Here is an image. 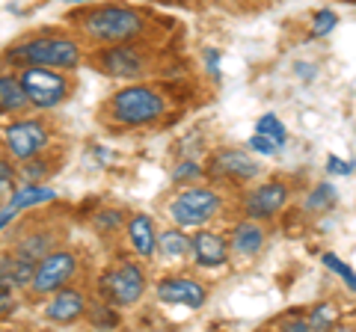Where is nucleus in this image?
I'll use <instances>...</instances> for the list:
<instances>
[{
  "label": "nucleus",
  "mask_w": 356,
  "mask_h": 332,
  "mask_svg": "<svg viewBox=\"0 0 356 332\" xmlns=\"http://www.w3.org/2000/svg\"><path fill=\"white\" fill-rule=\"evenodd\" d=\"M81 27L98 42H128L140 36L143 18L128 6H98L81 18Z\"/></svg>",
  "instance_id": "nucleus-1"
},
{
  "label": "nucleus",
  "mask_w": 356,
  "mask_h": 332,
  "mask_svg": "<svg viewBox=\"0 0 356 332\" xmlns=\"http://www.w3.org/2000/svg\"><path fill=\"white\" fill-rule=\"evenodd\" d=\"M163 95L149 90V86H128V90L116 92L113 101H110V113L122 125H149V122L163 116Z\"/></svg>",
  "instance_id": "nucleus-2"
},
{
  "label": "nucleus",
  "mask_w": 356,
  "mask_h": 332,
  "mask_svg": "<svg viewBox=\"0 0 356 332\" xmlns=\"http://www.w3.org/2000/svg\"><path fill=\"white\" fill-rule=\"evenodd\" d=\"M9 60L24 65H51V69H74L81 63V51L72 39H33L9 51Z\"/></svg>",
  "instance_id": "nucleus-3"
},
{
  "label": "nucleus",
  "mask_w": 356,
  "mask_h": 332,
  "mask_svg": "<svg viewBox=\"0 0 356 332\" xmlns=\"http://www.w3.org/2000/svg\"><path fill=\"white\" fill-rule=\"evenodd\" d=\"M220 196L208 187H193V190L178 193L170 202V217L184 229H202L211 217L220 211Z\"/></svg>",
  "instance_id": "nucleus-4"
},
{
  "label": "nucleus",
  "mask_w": 356,
  "mask_h": 332,
  "mask_svg": "<svg viewBox=\"0 0 356 332\" xmlns=\"http://www.w3.org/2000/svg\"><path fill=\"white\" fill-rule=\"evenodd\" d=\"M21 90L27 95V104L48 110V107H57L69 95V81H65V74L54 69L27 65V72L21 74Z\"/></svg>",
  "instance_id": "nucleus-5"
},
{
  "label": "nucleus",
  "mask_w": 356,
  "mask_h": 332,
  "mask_svg": "<svg viewBox=\"0 0 356 332\" xmlns=\"http://www.w3.org/2000/svg\"><path fill=\"white\" fill-rule=\"evenodd\" d=\"M98 291L110 306H134L146 291V276L137 264H119L102 276Z\"/></svg>",
  "instance_id": "nucleus-6"
},
{
  "label": "nucleus",
  "mask_w": 356,
  "mask_h": 332,
  "mask_svg": "<svg viewBox=\"0 0 356 332\" xmlns=\"http://www.w3.org/2000/svg\"><path fill=\"white\" fill-rule=\"evenodd\" d=\"M74 267L77 261L72 252H48V256H42V264L36 270H33V279H30V288L36 294H54L57 288H63L65 282L74 276Z\"/></svg>",
  "instance_id": "nucleus-7"
},
{
  "label": "nucleus",
  "mask_w": 356,
  "mask_h": 332,
  "mask_svg": "<svg viewBox=\"0 0 356 332\" xmlns=\"http://www.w3.org/2000/svg\"><path fill=\"white\" fill-rule=\"evenodd\" d=\"M48 128L42 122H13L6 131H3V142L13 158L18 160H27V158H36V154L48 146Z\"/></svg>",
  "instance_id": "nucleus-8"
},
{
  "label": "nucleus",
  "mask_w": 356,
  "mask_h": 332,
  "mask_svg": "<svg viewBox=\"0 0 356 332\" xmlns=\"http://www.w3.org/2000/svg\"><path fill=\"white\" fill-rule=\"evenodd\" d=\"M158 300L166 306H187V308H202L208 300V291L199 282L187 276H172L158 285Z\"/></svg>",
  "instance_id": "nucleus-9"
},
{
  "label": "nucleus",
  "mask_w": 356,
  "mask_h": 332,
  "mask_svg": "<svg viewBox=\"0 0 356 332\" xmlns=\"http://www.w3.org/2000/svg\"><path fill=\"white\" fill-rule=\"evenodd\" d=\"M288 187L282 181H267L247 196V217L250 219H270L285 208Z\"/></svg>",
  "instance_id": "nucleus-10"
},
{
  "label": "nucleus",
  "mask_w": 356,
  "mask_h": 332,
  "mask_svg": "<svg viewBox=\"0 0 356 332\" xmlns=\"http://www.w3.org/2000/svg\"><path fill=\"white\" fill-rule=\"evenodd\" d=\"M98 65L102 72L113 74V77H137L143 74V57L131 45H116L98 53Z\"/></svg>",
  "instance_id": "nucleus-11"
},
{
  "label": "nucleus",
  "mask_w": 356,
  "mask_h": 332,
  "mask_svg": "<svg viewBox=\"0 0 356 332\" xmlns=\"http://www.w3.org/2000/svg\"><path fill=\"white\" fill-rule=\"evenodd\" d=\"M191 252L199 267H222L229 261V249H226V240L214 231L202 229L199 235L191 240Z\"/></svg>",
  "instance_id": "nucleus-12"
},
{
  "label": "nucleus",
  "mask_w": 356,
  "mask_h": 332,
  "mask_svg": "<svg viewBox=\"0 0 356 332\" xmlns=\"http://www.w3.org/2000/svg\"><path fill=\"white\" fill-rule=\"evenodd\" d=\"M83 312H86L83 294L63 291V288L54 291V300L48 303V308H44V315H48V320H54V324H74Z\"/></svg>",
  "instance_id": "nucleus-13"
},
{
  "label": "nucleus",
  "mask_w": 356,
  "mask_h": 332,
  "mask_svg": "<svg viewBox=\"0 0 356 332\" xmlns=\"http://www.w3.org/2000/svg\"><path fill=\"white\" fill-rule=\"evenodd\" d=\"M214 169L229 175V179H238V181H250L259 175L261 166L255 163V158H250L247 151L241 149H229V151H220L214 158Z\"/></svg>",
  "instance_id": "nucleus-14"
},
{
  "label": "nucleus",
  "mask_w": 356,
  "mask_h": 332,
  "mask_svg": "<svg viewBox=\"0 0 356 332\" xmlns=\"http://www.w3.org/2000/svg\"><path fill=\"white\" fill-rule=\"evenodd\" d=\"M33 270H36V261L27 256H0V288L6 291H15V288H24L33 279Z\"/></svg>",
  "instance_id": "nucleus-15"
},
{
  "label": "nucleus",
  "mask_w": 356,
  "mask_h": 332,
  "mask_svg": "<svg viewBox=\"0 0 356 332\" xmlns=\"http://www.w3.org/2000/svg\"><path fill=\"white\" fill-rule=\"evenodd\" d=\"M232 247H235V252H238V256H243V258L259 256L261 247H264V229H261L259 223H252V219L235 226V235H232Z\"/></svg>",
  "instance_id": "nucleus-16"
},
{
  "label": "nucleus",
  "mask_w": 356,
  "mask_h": 332,
  "mask_svg": "<svg viewBox=\"0 0 356 332\" xmlns=\"http://www.w3.org/2000/svg\"><path fill=\"white\" fill-rule=\"evenodd\" d=\"M128 238H131V247L137 249V256H143V258L154 256V223L149 214H137L131 219Z\"/></svg>",
  "instance_id": "nucleus-17"
},
{
  "label": "nucleus",
  "mask_w": 356,
  "mask_h": 332,
  "mask_svg": "<svg viewBox=\"0 0 356 332\" xmlns=\"http://www.w3.org/2000/svg\"><path fill=\"white\" fill-rule=\"evenodd\" d=\"M57 199V193L51 190V187H42V184H24L18 187V190L13 193V199H9V211L21 214L24 208H36V205H44V202H54Z\"/></svg>",
  "instance_id": "nucleus-18"
},
{
  "label": "nucleus",
  "mask_w": 356,
  "mask_h": 332,
  "mask_svg": "<svg viewBox=\"0 0 356 332\" xmlns=\"http://www.w3.org/2000/svg\"><path fill=\"white\" fill-rule=\"evenodd\" d=\"M27 107V95L21 90V81L13 74L0 77V113H18Z\"/></svg>",
  "instance_id": "nucleus-19"
},
{
  "label": "nucleus",
  "mask_w": 356,
  "mask_h": 332,
  "mask_svg": "<svg viewBox=\"0 0 356 332\" xmlns=\"http://www.w3.org/2000/svg\"><path fill=\"white\" fill-rule=\"evenodd\" d=\"M158 247L166 258L175 261V258H184L187 252H191V240H187V235H181L178 229H170V231H161Z\"/></svg>",
  "instance_id": "nucleus-20"
},
{
  "label": "nucleus",
  "mask_w": 356,
  "mask_h": 332,
  "mask_svg": "<svg viewBox=\"0 0 356 332\" xmlns=\"http://www.w3.org/2000/svg\"><path fill=\"white\" fill-rule=\"evenodd\" d=\"M255 134H264L267 140H273L276 146H285V140H288L285 125L280 122V116H273V113H264L259 119V125H255Z\"/></svg>",
  "instance_id": "nucleus-21"
},
{
  "label": "nucleus",
  "mask_w": 356,
  "mask_h": 332,
  "mask_svg": "<svg viewBox=\"0 0 356 332\" xmlns=\"http://www.w3.org/2000/svg\"><path fill=\"white\" fill-rule=\"evenodd\" d=\"M336 199H339L336 187L332 184H318L315 190H312V196L306 199V208L309 211H327V208L336 205Z\"/></svg>",
  "instance_id": "nucleus-22"
},
{
  "label": "nucleus",
  "mask_w": 356,
  "mask_h": 332,
  "mask_svg": "<svg viewBox=\"0 0 356 332\" xmlns=\"http://www.w3.org/2000/svg\"><path fill=\"white\" fill-rule=\"evenodd\" d=\"M306 324H309V329H327V326L336 324V312L330 308V303H321L315 312H312V317L306 320Z\"/></svg>",
  "instance_id": "nucleus-23"
},
{
  "label": "nucleus",
  "mask_w": 356,
  "mask_h": 332,
  "mask_svg": "<svg viewBox=\"0 0 356 332\" xmlns=\"http://www.w3.org/2000/svg\"><path fill=\"white\" fill-rule=\"evenodd\" d=\"M336 24H339V15L330 13V9H321L315 15V24H312V36H327L330 30H336Z\"/></svg>",
  "instance_id": "nucleus-24"
},
{
  "label": "nucleus",
  "mask_w": 356,
  "mask_h": 332,
  "mask_svg": "<svg viewBox=\"0 0 356 332\" xmlns=\"http://www.w3.org/2000/svg\"><path fill=\"white\" fill-rule=\"evenodd\" d=\"M324 264H327L330 270H336V273L341 276V279L348 282V288H350V291H353V288H356V276H353V270L348 267V264H341L336 256H332V252H327V256H324Z\"/></svg>",
  "instance_id": "nucleus-25"
},
{
  "label": "nucleus",
  "mask_w": 356,
  "mask_h": 332,
  "mask_svg": "<svg viewBox=\"0 0 356 332\" xmlns=\"http://www.w3.org/2000/svg\"><path fill=\"white\" fill-rule=\"evenodd\" d=\"M13 187H15V169H13V163L0 160V196L9 193Z\"/></svg>",
  "instance_id": "nucleus-26"
},
{
  "label": "nucleus",
  "mask_w": 356,
  "mask_h": 332,
  "mask_svg": "<svg viewBox=\"0 0 356 332\" xmlns=\"http://www.w3.org/2000/svg\"><path fill=\"white\" fill-rule=\"evenodd\" d=\"M250 149H252V151H259V154H276V151H280V146H276L273 140H267L264 134L250 137Z\"/></svg>",
  "instance_id": "nucleus-27"
},
{
  "label": "nucleus",
  "mask_w": 356,
  "mask_h": 332,
  "mask_svg": "<svg viewBox=\"0 0 356 332\" xmlns=\"http://www.w3.org/2000/svg\"><path fill=\"white\" fill-rule=\"evenodd\" d=\"M92 324L95 326H116L119 324V317H116V312H110L107 306H95V315H92Z\"/></svg>",
  "instance_id": "nucleus-28"
},
{
  "label": "nucleus",
  "mask_w": 356,
  "mask_h": 332,
  "mask_svg": "<svg viewBox=\"0 0 356 332\" xmlns=\"http://www.w3.org/2000/svg\"><path fill=\"white\" fill-rule=\"evenodd\" d=\"M327 169H330L332 175H350V172H353V166H350L348 160L336 158V154H330V158H327Z\"/></svg>",
  "instance_id": "nucleus-29"
},
{
  "label": "nucleus",
  "mask_w": 356,
  "mask_h": 332,
  "mask_svg": "<svg viewBox=\"0 0 356 332\" xmlns=\"http://www.w3.org/2000/svg\"><path fill=\"white\" fill-rule=\"evenodd\" d=\"M193 175H199V166L196 163H184V166H178V169H175L172 179L175 181H184V179H193Z\"/></svg>",
  "instance_id": "nucleus-30"
},
{
  "label": "nucleus",
  "mask_w": 356,
  "mask_h": 332,
  "mask_svg": "<svg viewBox=\"0 0 356 332\" xmlns=\"http://www.w3.org/2000/svg\"><path fill=\"white\" fill-rule=\"evenodd\" d=\"M15 308V300H13V291H6V288H0V315L13 312Z\"/></svg>",
  "instance_id": "nucleus-31"
},
{
  "label": "nucleus",
  "mask_w": 356,
  "mask_h": 332,
  "mask_svg": "<svg viewBox=\"0 0 356 332\" xmlns=\"http://www.w3.org/2000/svg\"><path fill=\"white\" fill-rule=\"evenodd\" d=\"M119 219H122V217H119L116 211H110V214H98L95 223L102 226V229H104V226H107V229H116V226H119Z\"/></svg>",
  "instance_id": "nucleus-32"
},
{
  "label": "nucleus",
  "mask_w": 356,
  "mask_h": 332,
  "mask_svg": "<svg viewBox=\"0 0 356 332\" xmlns=\"http://www.w3.org/2000/svg\"><path fill=\"white\" fill-rule=\"evenodd\" d=\"M205 57H208V72L217 77V74H220V53H217V51H208Z\"/></svg>",
  "instance_id": "nucleus-33"
},
{
  "label": "nucleus",
  "mask_w": 356,
  "mask_h": 332,
  "mask_svg": "<svg viewBox=\"0 0 356 332\" xmlns=\"http://www.w3.org/2000/svg\"><path fill=\"white\" fill-rule=\"evenodd\" d=\"M42 172H44V166H27V169H24V175H27V179H39Z\"/></svg>",
  "instance_id": "nucleus-34"
},
{
  "label": "nucleus",
  "mask_w": 356,
  "mask_h": 332,
  "mask_svg": "<svg viewBox=\"0 0 356 332\" xmlns=\"http://www.w3.org/2000/svg\"><path fill=\"white\" fill-rule=\"evenodd\" d=\"M69 3H89V0H69Z\"/></svg>",
  "instance_id": "nucleus-35"
}]
</instances>
